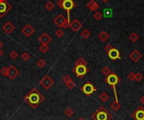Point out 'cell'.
<instances>
[{"mask_svg":"<svg viewBox=\"0 0 144 120\" xmlns=\"http://www.w3.org/2000/svg\"><path fill=\"white\" fill-rule=\"evenodd\" d=\"M70 25V22H69V20H66L65 22L63 23V24L62 25V28H63V29H67L68 27H69Z\"/></svg>","mask_w":144,"mask_h":120,"instance_id":"40","label":"cell"},{"mask_svg":"<svg viewBox=\"0 0 144 120\" xmlns=\"http://www.w3.org/2000/svg\"><path fill=\"white\" fill-rule=\"evenodd\" d=\"M3 55V51L1 50V49H0V57H1V56H2Z\"/></svg>","mask_w":144,"mask_h":120,"instance_id":"44","label":"cell"},{"mask_svg":"<svg viewBox=\"0 0 144 120\" xmlns=\"http://www.w3.org/2000/svg\"><path fill=\"white\" fill-rule=\"evenodd\" d=\"M78 120H85V119H84V118H79Z\"/></svg>","mask_w":144,"mask_h":120,"instance_id":"47","label":"cell"},{"mask_svg":"<svg viewBox=\"0 0 144 120\" xmlns=\"http://www.w3.org/2000/svg\"><path fill=\"white\" fill-rule=\"evenodd\" d=\"M73 72L78 78L82 79L86 74L89 72V68L87 67V66H75V67L73 69Z\"/></svg>","mask_w":144,"mask_h":120,"instance_id":"4","label":"cell"},{"mask_svg":"<svg viewBox=\"0 0 144 120\" xmlns=\"http://www.w3.org/2000/svg\"><path fill=\"white\" fill-rule=\"evenodd\" d=\"M93 18L96 20H100L103 18V13H100L99 11H95V13H93Z\"/></svg>","mask_w":144,"mask_h":120,"instance_id":"28","label":"cell"},{"mask_svg":"<svg viewBox=\"0 0 144 120\" xmlns=\"http://www.w3.org/2000/svg\"><path fill=\"white\" fill-rule=\"evenodd\" d=\"M66 87H67L69 90H72V89H73V88H74L75 87H76V84H75L73 81L72 80V81H70L69 82L66 83Z\"/></svg>","mask_w":144,"mask_h":120,"instance_id":"32","label":"cell"},{"mask_svg":"<svg viewBox=\"0 0 144 120\" xmlns=\"http://www.w3.org/2000/svg\"><path fill=\"white\" fill-rule=\"evenodd\" d=\"M3 30L7 34H10L12 33V31L14 30V26L10 22H7L3 25Z\"/></svg>","mask_w":144,"mask_h":120,"instance_id":"17","label":"cell"},{"mask_svg":"<svg viewBox=\"0 0 144 120\" xmlns=\"http://www.w3.org/2000/svg\"><path fill=\"white\" fill-rule=\"evenodd\" d=\"M87 64H88L87 61L83 57L78 58L76 61V62H75V66H87Z\"/></svg>","mask_w":144,"mask_h":120,"instance_id":"23","label":"cell"},{"mask_svg":"<svg viewBox=\"0 0 144 120\" xmlns=\"http://www.w3.org/2000/svg\"><path fill=\"white\" fill-rule=\"evenodd\" d=\"M87 7L89 10H91V11H93V12L98 11V9L99 8V4L95 1V0H90V1L87 3Z\"/></svg>","mask_w":144,"mask_h":120,"instance_id":"15","label":"cell"},{"mask_svg":"<svg viewBox=\"0 0 144 120\" xmlns=\"http://www.w3.org/2000/svg\"><path fill=\"white\" fill-rule=\"evenodd\" d=\"M1 2H5V0H0V3Z\"/></svg>","mask_w":144,"mask_h":120,"instance_id":"48","label":"cell"},{"mask_svg":"<svg viewBox=\"0 0 144 120\" xmlns=\"http://www.w3.org/2000/svg\"><path fill=\"white\" fill-rule=\"evenodd\" d=\"M101 1H102L103 3H108V2H109V0H101Z\"/></svg>","mask_w":144,"mask_h":120,"instance_id":"46","label":"cell"},{"mask_svg":"<svg viewBox=\"0 0 144 120\" xmlns=\"http://www.w3.org/2000/svg\"><path fill=\"white\" fill-rule=\"evenodd\" d=\"M135 75L136 74L134 72H130L128 74V76H127V78L129 81H134L135 80Z\"/></svg>","mask_w":144,"mask_h":120,"instance_id":"39","label":"cell"},{"mask_svg":"<svg viewBox=\"0 0 144 120\" xmlns=\"http://www.w3.org/2000/svg\"><path fill=\"white\" fill-rule=\"evenodd\" d=\"M44 97L42 96L41 93L36 89V88H33L26 94L24 97V102L30 106L31 108L35 109L37 108L38 106L41 104L43 101H44Z\"/></svg>","mask_w":144,"mask_h":120,"instance_id":"1","label":"cell"},{"mask_svg":"<svg viewBox=\"0 0 144 120\" xmlns=\"http://www.w3.org/2000/svg\"><path fill=\"white\" fill-rule=\"evenodd\" d=\"M3 46V42L1 41V40H0V49H1L2 47Z\"/></svg>","mask_w":144,"mask_h":120,"instance_id":"45","label":"cell"},{"mask_svg":"<svg viewBox=\"0 0 144 120\" xmlns=\"http://www.w3.org/2000/svg\"><path fill=\"white\" fill-rule=\"evenodd\" d=\"M9 56H10V58H11L12 60H15L18 58V56H19V54H18V52L15 51H13L10 52V54H9Z\"/></svg>","mask_w":144,"mask_h":120,"instance_id":"34","label":"cell"},{"mask_svg":"<svg viewBox=\"0 0 144 120\" xmlns=\"http://www.w3.org/2000/svg\"><path fill=\"white\" fill-rule=\"evenodd\" d=\"M121 81V80L120 77H119L116 73L112 72H111L108 76H106V77L105 78V82L107 84H109L110 86L112 87L113 89L114 88H116V85L118 83H120Z\"/></svg>","mask_w":144,"mask_h":120,"instance_id":"3","label":"cell"},{"mask_svg":"<svg viewBox=\"0 0 144 120\" xmlns=\"http://www.w3.org/2000/svg\"><path fill=\"white\" fill-rule=\"evenodd\" d=\"M81 91L87 97H89V96H91V95L95 93V91H96V87L93 86L91 82H88L81 87Z\"/></svg>","mask_w":144,"mask_h":120,"instance_id":"5","label":"cell"},{"mask_svg":"<svg viewBox=\"0 0 144 120\" xmlns=\"http://www.w3.org/2000/svg\"><path fill=\"white\" fill-rule=\"evenodd\" d=\"M90 35H91V33L89 32L88 30H84L81 33V36L84 39H85V40L89 39V37H90Z\"/></svg>","mask_w":144,"mask_h":120,"instance_id":"25","label":"cell"},{"mask_svg":"<svg viewBox=\"0 0 144 120\" xmlns=\"http://www.w3.org/2000/svg\"><path fill=\"white\" fill-rule=\"evenodd\" d=\"M103 16L105 18H111L113 16V10L112 9H104L103 10Z\"/></svg>","mask_w":144,"mask_h":120,"instance_id":"18","label":"cell"},{"mask_svg":"<svg viewBox=\"0 0 144 120\" xmlns=\"http://www.w3.org/2000/svg\"><path fill=\"white\" fill-rule=\"evenodd\" d=\"M62 3H63V0H59L57 2V5H58L60 8H62Z\"/></svg>","mask_w":144,"mask_h":120,"instance_id":"42","label":"cell"},{"mask_svg":"<svg viewBox=\"0 0 144 120\" xmlns=\"http://www.w3.org/2000/svg\"><path fill=\"white\" fill-rule=\"evenodd\" d=\"M142 55L138 51L134 50L130 55H129V58H130L133 62H137L142 59Z\"/></svg>","mask_w":144,"mask_h":120,"instance_id":"11","label":"cell"},{"mask_svg":"<svg viewBox=\"0 0 144 120\" xmlns=\"http://www.w3.org/2000/svg\"><path fill=\"white\" fill-rule=\"evenodd\" d=\"M92 118L93 120H111L112 119V115L105 107L101 106L92 115Z\"/></svg>","mask_w":144,"mask_h":120,"instance_id":"2","label":"cell"},{"mask_svg":"<svg viewBox=\"0 0 144 120\" xmlns=\"http://www.w3.org/2000/svg\"><path fill=\"white\" fill-rule=\"evenodd\" d=\"M98 37L99 39V40H101L102 42H105L108 40V39H109L110 36H109V34L105 32V31H102V32L98 35Z\"/></svg>","mask_w":144,"mask_h":120,"instance_id":"19","label":"cell"},{"mask_svg":"<svg viewBox=\"0 0 144 120\" xmlns=\"http://www.w3.org/2000/svg\"><path fill=\"white\" fill-rule=\"evenodd\" d=\"M37 66H38V67L40 68H43L44 66H46V61H44L43 59H41V60H39V61H37Z\"/></svg>","mask_w":144,"mask_h":120,"instance_id":"36","label":"cell"},{"mask_svg":"<svg viewBox=\"0 0 144 120\" xmlns=\"http://www.w3.org/2000/svg\"><path fill=\"white\" fill-rule=\"evenodd\" d=\"M69 27L72 29V30L74 31V32H78V31L81 29L82 27V24L79 22L78 19H73L72 22L70 23Z\"/></svg>","mask_w":144,"mask_h":120,"instance_id":"13","label":"cell"},{"mask_svg":"<svg viewBox=\"0 0 144 120\" xmlns=\"http://www.w3.org/2000/svg\"><path fill=\"white\" fill-rule=\"evenodd\" d=\"M66 20H67V19L62 15H59L56 17L55 19H54V23H55L58 27H62L63 23L65 22Z\"/></svg>","mask_w":144,"mask_h":120,"instance_id":"16","label":"cell"},{"mask_svg":"<svg viewBox=\"0 0 144 120\" xmlns=\"http://www.w3.org/2000/svg\"><path fill=\"white\" fill-rule=\"evenodd\" d=\"M20 72L18 70V69L15 67L14 66H10L9 67V72H8V76L9 77L11 80L15 79L16 77L19 76Z\"/></svg>","mask_w":144,"mask_h":120,"instance_id":"9","label":"cell"},{"mask_svg":"<svg viewBox=\"0 0 144 120\" xmlns=\"http://www.w3.org/2000/svg\"><path fill=\"white\" fill-rule=\"evenodd\" d=\"M129 40H130V41L132 42V43H136V42L139 40V35L135 32L132 33L130 35H129Z\"/></svg>","mask_w":144,"mask_h":120,"instance_id":"20","label":"cell"},{"mask_svg":"<svg viewBox=\"0 0 144 120\" xmlns=\"http://www.w3.org/2000/svg\"><path fill=\"white\" fill-rule=\"evenodd\" d=\"M30 58V55L28 52H24L22 55H21V59L23 60L24 61H28Z\"/></svg>","mask_w":144,"mask_h":120,"instance_id":"30","label":"cell"},{"mask_svg":"<svg viewBox=\"0 0 144 120\" xmlns=\"http://www.w3.org/2000/svg\"><path fill=\"white\" fill-rule=\"evenodd\" d=\"M112 48H113V46H112V45H111L110 44H107V45H105V51H107V53H108Z\"/></svg>","mask_w":144,"mask_h":120,"instance_id":"41","label":"cell"},{"mask_svg":"<svg viewBox=\"0 0 144 120\" xmlns=\"http://www.w3.org/2000/svg\"><path fill=\"white\" fill-rule=\"evenodd\" d=\"M8 72H9V67H3L1 69V70H0V73H1V75L3 76H4V77H7L8 76Z\"/></svg>","mask_w":144,"mask_h":120,"instance_id":"31","label":"cell"},{"mask_svg":"<svg viewBox=\"0 0 144 120\" xmlns=\"http://www.w3.org/2000/svg\"><path fill=\"white\" fill-rule=\"evenodd\" d=\"M39 50L42 53H46L49 51V46L48 45H45V44H41V46L39 47Z\"/></svg>","mask_w":144,"mask_h":120,"instance_id":"27","label":"cell"},{"mask_svg":"<svg viewBox=\"0 0 144 120\" xmlns=\"http://www.w3.org/2000/svg\"><path fill=\"white\" fill-rule=\"evenodd\" d=\"M64 114H65V115L67 118H71L74 114V111L71 108H67L65 110V112H64Z\"/></svg>","mask_w":144,"mask_h":120,"instance_id":"26","label":"cell"},{"mask_svg":"<svg viewBox=\"0 0 144 120\" xmlns=\"http://www.w3.org/2000/svg\"><path fill=\"white\" fill-rule=\"evenodd\" d=\"M53 84H54V81L49 76H45L41 79V82H40V85L44 88V89H49V88L52 87Z\"/></svg>","mask_w":144,"mask_h":120,"instance_id":"8","label":"cell"},{"mask_svg":"<svg viewBox=\"0 0 144 120\" xmlns=\"http://www.w3.org/2000/svg\"><path fill=\"white\" fill-rule=\"evenodd\" d=\"M62 82H64V83H67V82H69L70 81H72V78H71V76H69V75H65L63 77H62Z\"/></svg>","mask_w":144,"mask_h":120,"instance_id":"37","label":"cell"},{"mask_svg":"<svg viewBox=\"0 0 144 120\" xmlns=\"http://www.w3.org/2000/svg\"><path fill=\"white\" fill-rule=\"evenodd\" d=\"M99 100L102 102V103H105V102H107L108 100H109V95H108L106 93H102L101 94L99 95Z\"/></svg>","mask_w":144,"mask_h":120,"instance_id":"24","label":"cell"},{"mask_svg":"<svg viewBox=\"0 0 144 120\" xmlns=\"http://www.w3.org/2000/svg\"><path fill=\"white\" fill-rule=\"evenodd\" d=\"M142 79H143V76H142L140 72L136 73V75H135V81H136V82H142Z\"/></svg>","mask_w":144,"mask_h":120,"instance_id":"33","label":"cell"},{"mask_svg":"<svg viewBox=\"0 0 144 120\" xmlns=\"http://www.w3.org/2000/svg\"><path fill=\"white\" fill-rule=\"evenodd\" d=\"M7 11V3L5 2L0 3V16H3V13Z\"/></svg>","mask_w":144,"mask_h":120,"instance_id":"22","label":"cell"},{"mask_svg":"<svg viewBox=\"0 0 144 120\" xmlns=\"http://www.w3.org/2000/svg\"><path fill=\"white\" fill-rule=\"evenodd\" d=\"M101 72H102V74H104L105 76H108L109 74L111 72V70H110V69L109 68V67H107V66H105L103 69H102V70H101Z\"/></svg>","mask_w":144,"mask_h":120,"instance_id":"35","label":"cell"},{"mask_svg":"<svg viewBox=\"0 0 144 120\" xmlns=\"http://www.w3.org/2000/svg\"><path fill=\"white\" fill-rule=\"evenodd\" d=\"M140 102H141V103L142 105H144V96H142L141 98H140Z\"/></svg>","mask_w":144,"mask_h":120,"instance_id":"43","label":"cell"},{"mask_svg":"<svg viewBox=\"0 0 144 120\" xmlns=\"http://www.w3.org/2000/svg\"><path fill=\"white\" fill-rule=\"evenodd\" d=\"M108 55H109L110 59H111V60L121 59L120 51H119L117 49H116V48H112V49H111V50L109 52H108Z\"/></svg>","mask_w":144,"mask_h":120,"instance_id":"12","label":"cell"},{"mask_svg":"<svg viewBox=\"0 0 144 120\" xmlns=\"http://www.w3.org/2000/svg\"><path fill=\"white\" fill-rule=\"evenodd\" d=\"M110 108L114 111H118L119 109L121 108V103H119L118 101H115L114 103H112L110 104Z\"/></svg>","mask_w":144,"mask_h":120,"instance_id":"21","label":"cell"},{"mask_svg":"<svg viewBox=\"0 0 144 120\" xmlns=\"http://www.w3.org/2000/svg\"><path fill=\"white\" fill-rule=\"evenodd\" d=\"M56 35L58 38H61V37H62L63 35H64V32L63 31L61 30V29H59V30H57V31H56Z\"/></svg>","mask_w":144,"mask_h":120,"instance_id":"38","label":"cell"},{"mask_svg":"<svg viewBox=\"0 0 144 120\" xmlns=\"http://www.w3.org/2000/svg\"><path fill=\"white\" fill-rule=\"evenodd\" d=\"M22 33L26 35V37H30L32 34L35 33V30L34 28L32 27L30 24H26L23 29H22Z\"/></svg>","mask_w":144,"mask_h":120,"instance_id":"10","label":"cell"},{"mask_svg":"<svg viewBox=\"0 0 144 120\" xmlns=\"http://www.w3.org/2000/svg\"><path fill=\"white\" fill-rule=\"evenodd\" d=\"M39 41L41 42V44H45V45H48L50 42L52 41V38L49 34L44 33L41 34V36L39 37Z\"/></svg>","mask_w":144,"mask_h":120,"instance_id":"14","label":"cell"},{"mask_svg":"<svg viewBox=\"0 0 144 120\" xmlns=\"http://www.w3.org/2000/svg\"><path fill=\"white\" fill-rule=\"evenodd\" d=\"M75 6H76V3H75L73 0H63L62 9L67 10V20H69V18H70V11Z\"/></svg>","mask_w":144,"mask_h":120,"instance_id":"7","label":"cell"},{"mask_svg":"<svg viewBox=\"0 0 144 120\" xmlns=\"http://www.w3.org/2000/svg\"><path fill=\"white\" fill-rule=\"evenodd\" d=\"M54 7H55V5H54V3L51 1H49L46 3V9L48 10V11H52V10L54 9Z\"/></svg>","mask_w":144,"mask_h":120,"instance_id":"29","label":"cell"},{"mask_svg":"<svg viewBox=\"0 0 144 120\" xmlns=\"http://www.w3.org/2000/svg\"><path fill=\"white\" fill-rule=\"evenodd\" d=\"M132 118L134 120H144V107L139 106L132 114Z\"/></svg>","mask_w":144,"mask_h":120,"instance_id":"6","label":"cell"}]
</instances>
